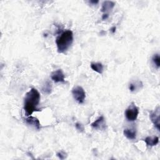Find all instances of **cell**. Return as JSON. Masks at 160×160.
Masks as SVG:
<instances>
[{"label":"cell","instance_id":"obj_1","mask_svg":"<svg viewBox=\"0 0 160 160\" xmlns=\"http://www.w3.org/2000/svg\"><path fill=\"white\" fill-rule=\"evenodd\" d=\"M40 101V94L38 91L32 88L26 93L24 99V111L26 116H31L34 111H39L38 106Z\"/></svg>","mask_w":160,"mask_h":160},{"label":"cell","instance_id":"obj_2","mask_svg":"<svg viewBox=\"0 0 160 160\" xmlns=\"http://www.w3.org/2000/svg\"><path fill=\"white\" fill-rule=\"evenodd\" d=\"M73 42V33L71 30H66L59 35L56 39L58 52L65 53L71 47Z\"/></svg>","mask_w":160,"mask_h":160},{"label":"cell","instance_id":"obj_3","mask_svg":"<svg viewBox=\"0 0 160 160\" xmlns=\"http://www.w3.org/2000/svg\"><path fill=\"white\" fill-rule=\"evenodd\" d=\"M72 94L78 103L83 104L84 103L86 98V93L82 86H76L74 87L72 90Z\"/></svg>","mask_w":160,"mask_h":160},{"label":"cell","instance_id":"obj_4","mask_svg":"<svg viewBox=\"0 0 160 160\" xmlns=\"http://www.w3.org/2000/svg\"><path fill=\"white\" fill-rule=\"evenodd\" d=\"M139 114V110L138 107L135 105L134 103L129 106L125 111V116L128 121L129 122H134L136 120Z\"/></svg>","mask_w":160,"mask_h":160},{"label":"cell","instance_id":"obj_5","mask_svg":"<svg viewBox=\"0 0 160 160\" xmlns=\"http://www.w3.org/2000/svg\"><path fill=\"white\" fill-rule=\"evenodd\" d=\"M51 78L55 83H65V76L62 70L59 69L53 71L51 74Z\"/></svg>","mask_w":160,"mask_h":160},{"label":"cell","instance_id":"obj_6","mask_svg":"<svg viewBox=\"0 0 160 160\" xmlns=\"http://www.w3.org/2000/svg\"><path fill=\"white\" fill-rule=\"evenodd\" d=\"M150 118L151 120L152 123L156 127V128L159 131L160 124H159V107L158 106L156 110L153 112H151L150 114Z\"/></svg>","mask_w":160,"mask_h":160},{"label":"cell","instance_id":"obj_7","mask_svg":"<svg viewBox=\"0 0 160 160\" xmlns=\"http://www.w3.org/2000/svg\"><path fill=\"white\" fill-rule=\"evenodd\" d=\"M91 126L96 130H105L106 129V123L104 116H102L99 117L91 124Z\"/></svg>","mask_w":160,"mask_h":160},{"label":"cell","instance_id":"obj_8","mask_svg":"<svg viewBox=\"0 0 160 160\" xmlns=\"http://www.w3.org/2000/svg\"><path fill=\"white\" fill-rule=\"evenodd\" d=\"M25 120L28 125L34 127L36 130L40 129V123L39 122L38 119H37L36 118L30 116L28 118H26V119H25Z\"/></svg>","mask_w":160,"mask_h":160},{"label":"cell","instance_id":"obj_9","mask_svg":"<svg viewBox=\"0 0 160 160\" xmlns=\"http://www.w3.org/2000/svg\"><path fill=\"white\" fill-rule=\"evenodd\" d=\"M144 141L148 146H154L159 143V138L157 136L153 138L148 136L144 139Z\"/></svg>","mask_w":160,"mask_h":160},{"label":"cell","instance_id":"obj_10","mask_svg":"<svg viewBox=\"0 0 160 160\" xmlns=\"http://www.w3.org/2000/svg\"><path fill=\"white\" fill-rule=\"evenodd\" d=\"M115 5V3L113 2L110 1H105L102 4V11L104 13L109 12L110 11L112 10Z\"/></svg>","mask_w":160,"mask_h":160},{"label":"cell","instance_id":"obj_11","mask_svg":"<svg viewBox=\"0 0 160 160\" xmlns=\"http://www.w3.org/2000/svg\"><path fill=\"white\" fill-rule=\"evenodd\" d=\"M123 134L129 139H134L136 138V131L134 129H125L123 131Z\"/></svg>","mask_w":160,"mask_h":160},{"label":"cell","instance_id":"obj_12","mask_svg":"<svg viewBox=\"0 0 160 160\" xmlns=\"http://www.w3.org/2000/svg\"><path fill=\"white\" fill-rule=\"evenodd\" d=\"M91 68L93 71L99 74H102L103 72V65L101 63H91Z\"/></svg>","mask_w":160,"mask_h":160},{"label":"cell","instance_id":"obj_13","mask_svg":"<svg viewBox=\"0 0 160 160\" xmlns=\"http://www.w3.org/2000/svg\"><path fill=\"white\" fill-rule=\"evenodd\" d=\"M142 87H143L142 82L138 81L136 82L130 83L129 85V90L131 92H134L138 90L141 89Z\"/></svg>","mask_w":160,"mask_h":160},{"label":"cell","instance_id":"obj_14","mask_svg":"<svg viewBox=\"0 0 160 160\" xmlns=\"http://www.w3.org/2000/svg\"><path fill=\"white\" fill-rule=\"evenodd\" d=\"M42 91L44 94H50L52 91V86L51 83L49 82H46L42 86Z\"/></svg>","mask_w":160,"mask_h":160},{"label":"cell","instance_id":"obj_15","mask_svg":"<svg viewBox=\"0 0 160 160\" xmlns=\"http://www.w3.org/2000/svg\"><path fill=\"white\" fill-rule=\"evenodd\" d=\"M152 60H153V62L154 65L156 67V68L159 69L160 67V58H159V54H154V56H153Z\"/></svg>","mask_w":160,"mask_h":160},{"label":"cell","instance_id":"obj_16","mask_svg":"<svg viewBox=\"0 0 160 160\" xmlns=\"http://www.w3.org/2000/svg\"><path fill=\"white\" fill-rule=\"evenodd\" d=\"M57 156L59 159H64L66 158V154L64 151H60V152L58 153Z\"/></svg>","mask_w":160,"mask_h":160},{"label":"cell","instance_id":"obj_17","mask_svg":"<svg viewBox=\"0 0 160 160\" xmlns=\"http://www.w3.org/2000/svg\"><path fill=\"white\" fill-rule=\"evenodd\" d=\"M75 126H76V128L80 132H83L84 131V127L82 124L77 123H76Z\"/></svg>","mask_w":160,"mask_h":160},{"label":"cell","instance_id":"obj_18","mask_svg":"<svg viewBox=\"0 0 160 160\" xmlns=\"http://www.w3.org/2000/svg\"><path fill=\"white\" fill-rule=\"evenodd\" d=\"M108 18V14H103L102 19H106Z\"/></svg>","mask_w":160,"mask_h":160},{"label":"cell","instance_id":"obj_19","mask_svg":"<svg viewBox=\"0 0 160 160\" xmlns=\"http://www.w3.org/2000/svg\"><path fill=\"white\" fill-rule=\"evenodd\" d=\"M98 2H99L98 1H90V3H93V4H94V5L98 4Z\"/></svg>","mask_w":160,"mask_h":160},{"label":"cell","instance_id":"obj_20","mask_svg":"<svg viewBox=\"0 0 160 160\" xmlns=\"http://www.w3.org/2000/svg\"><path fill=\"white\" fill-rule=\"evenodd\" d=\"M111 31H112L113 33H114L115 31H116V27H113L111 28Z\"/></svg>","mask_w":160,"mask_h":160}]
</instances>
